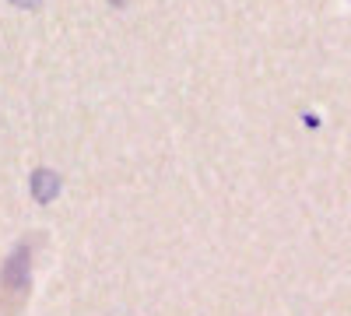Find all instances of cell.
<instances>
[{"mask_svg":"<svg viewBox=\"0 0 351 316\" xmlns=\"http://www.w3.org/2000/svg\"><path fill=\"white\" fill-rule=\"evenodd\" d=\"M56 186H60V183H56L53 172H36V197L39 200H49L56 193Z\"/></svg>","mask_w":351,"mask_h":316,"instance_id":"6da1fadb","label":"cell"},{"mask_svg":"<svg viewBox=\"0 0 351 316\" xmlns=\"http://www.w3.org/2000/svg\"><path fill=\"white\" fill-rule=\"evenodd\" d=\"M11 4H18V8H36L39 0H11Z\"/></svg>","mask_w":351,"mask_h":316,"instance_id":"7a4b0ae2","label":"cell"}]
</instances>
